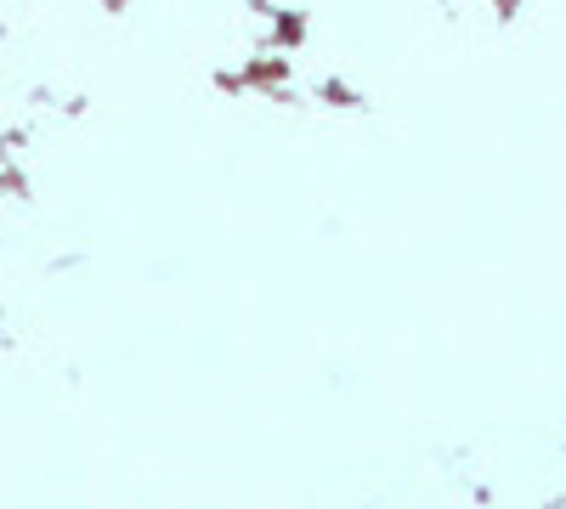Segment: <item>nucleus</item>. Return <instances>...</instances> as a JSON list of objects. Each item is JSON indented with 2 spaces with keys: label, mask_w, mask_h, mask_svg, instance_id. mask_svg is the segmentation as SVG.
<instances>
[]
</instances>
